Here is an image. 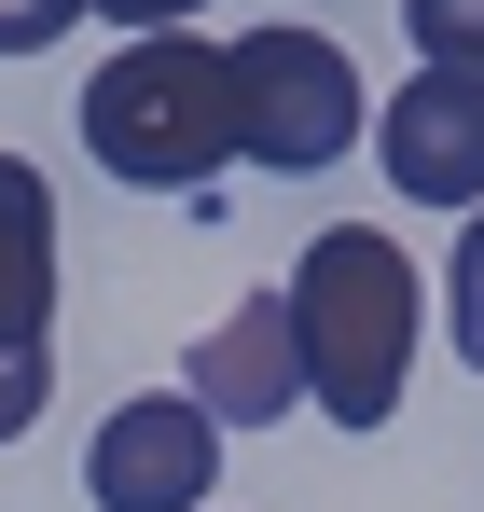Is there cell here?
<instances>
[{
  "label": "cell",
  "mask_w": 484,
  "mask_h": 512,
  "mask_svg": "<svg viewBox=\"0 0 484 512\" xmlns=\"http://www.w3.org/2000/svg\"><path fill=\"white\" fill-rule=\"evenodd\" d=\"M415 333H429V291L374 222H332L319 250H291V346H305V402L332 429H388L402 416Z\"/></svg>",
  "instance_id": "1"
},
{
  "label": "cell",
  "mask_w": 484,
  "mask_h": 512,
  "mask_svg": "<svg viewBox=\"0 0 484 512\" xmlns=\"http://www.w3.org/2000/svg\"><path fill=\"white\" fill-rule=\"evenodd\" d=\"M83 153L139 194H194L208 167H236V70L222 42H180V28H139L125 56H97L83 84Z\"/></svg>",
  "instance_id": "2"
},
{
  "label": "cell",
  "mask_w": 484,
  "mask_h": 512,
  "mask_svg": "<svg viewBox=\"0 0 484 512\" xmlns=\"http://www.w3.org/2000/svg\"><path fill=\"white\" fill-rule=\"evenodd\" d=\"M222 70H236V153L249 167L319 180L332 153H360V125H374L346 42H319V28H249V42H222Z\"/></svg>",
  "instance_id": "3"
},
{
  "label": "cell",
  "mask_w": 484,
  "mask_h": 512,
  "mask_svg": "<svg viewBox=\"0 0 484 512\" xmlns=\"http://www.w3.org/2000/svg\"><path fill=\"white\" fill-rule=\"evenodd\" d=\"M208 485H222V416L180 402V388L97 416V443H83V499L97 512H208Z\"/></svg>",
  "instance_id": "4"
},
{
  "label": "cell",
  "mask_w": 484,
  "mask_h": 512,
  "mask_svg": "<svg viewBox=\"0 0 484 512\" xmlns=\"http://www.w3.org/2000/svg\"><path fill=\"white\" fill-rule=\"evenodd\" d=\"M374 167L415 208H484V70H415L374 111Z\"/></svg>",
  "instance_id": "5"
},
{
  "label": "cell",
  "mask_w": 484,
  "mask_h": 512,
  "mask_svg": "<svg viewBox=\"0 0 484 512\" xmlns=\"http://www.w3.org/2000/svg\"><path fill=\"white\" fill-rule=\"evenodd\" d=\"M180 402H208L222 429H263L305 402V346H291V291H249L236 319H208L180 360Z\"/></svg>",
  "instance_id": "6"
},
{
  "label": "cell",
  "mask_w": 484,
  "mask_h": 512,
  "mask_svg": "<svg viewBox=\"0 0 484 512\" xmlns=\"http://www.w3.org/2000/svg\"><path fill=\"white\" fill-rule=\"evenodd\" d=\"M56 346V194L28 153H0V360Z\"/></svg>",
  "instance_id": "7"
},
{
  "label": "cell",
  "mask_w": 484,
  "mask_h": 512,
  "mask_svg": "<svg viewBox=\"0 0 484 512\" xmlns=\"http://www.w3.org/2000/svg\"><path fill=\"white\" fill-rule=\"evenodd\" d=\"M415 70H484V0H402Z\"/></svg>",
  "instance_id": "8"
},
{
  "label": "cell",
  "mask_w": 484,
  "mask_h": 512,
  "mask_svg": "<svg viewBox=\"0 0 484 512\" xmlns=\"http://www.w3.org/2000/svg\"><path fill=\"white\" fill-rule=\"evenodd\" d=\"M443 333H457V360L484 374V208H471V236H457V263H443Z\"/></svg>",
  "instance_id": "9"
},
{
  "label": "cell",
  "mask_w": 484,
  "mask_h": 512,
  "mask_svg": "<svg viewBox=\"0 0 484 512\" xmlns=\"http://www.w3.org/2000/svg\"><path fill=\"white\" fill-rule=\"evenodd\" d=\"M70 28H83V0H0V56H42Z\"/></svg>",
  "instance_id": "10"
},
{
  "label": "cell",
  "mask_w": 484,
  "mask_h": 512,
  "mask_svg": "<svg viewBox=\"0 0 484 512\" xmlns=\"http://www.w3.org/2000/svg\"><path fill=\"white\" fill-rule=\"evenodd\" d=\"M42 388H56L42 360H0V443H14V429H28V416H42Z\"/></svg>",
  "instance_id": "11"
},
{
  "label": "cell",
  "mask_w": 484,
  "mask_h": 512,
  "mask_svg": "<svg viewBox=\"0 0 484 512\" xmlns=\"http://www.w3.org/2000/svg\"><path fill=\"white\" fill-rule=\"evenodd\" d=\"M97 14H111V28H194L208 0H97Z\"/></svg>",
  "instance_id": "12"
}]
</instances>
